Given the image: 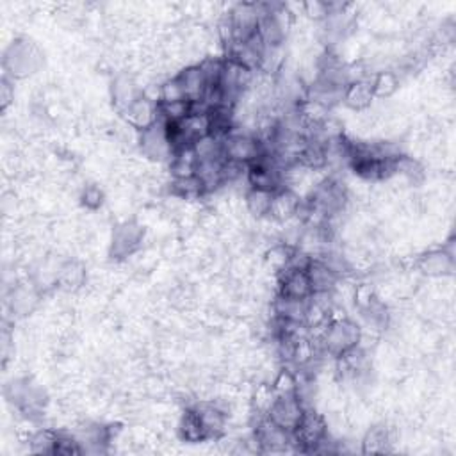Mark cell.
I'll return each instance as SVG.
<instances>
[{"instance_id": "cell-12", "label": "cell", "mask_w": 456, "mask_h": 456, "mask_svg": "<svg viewBox=\"0 0 456 456\" xmlns=\"http://www.w3.org/2000/svg\"><path fill=\"white\" fill-rule=\"evenodd\" d=\"M373 97L374 94H373V87H371V82H367V80L362 79L346 86L342 102H346V104L353 109H364L371 104V98Z\"/></svg>"}, {"instance_id": "cell-9", "label": "cell", "mask_w": 456, "mask_h": 456, "mask_svg": "<svg viewBox=\"0 0 456 456\" xmlns=\"http://www.w3.org/2000/svg\"><path fill=\"white\" fill-rule=\"evenodd\" d=\"M125 112H127V120L131 121L134 127H138L139 131H145V129L152 127V125L159 120L157 105L152 104L150 100H146V98H138Z\"/></svg>"}, {"instance_id": "cell-18", "label": "cell", "mask_w": 456, "mask_h": 456, "mask_svg": "<svg viewBox=\"0 0 456 456\" xmlns=\"http://www.w3.org/2000/svg\"><path fill=\"white\" fill-rule=\"evenodd\" d=\"M371 87H373L374 97H389L398 87V79L394 77V73L381 72L374 77V80L371 82Z\"/></svg>"}, {"instance_id": "cell-4", "label": "cell", "mask_w": 456, "mask_h": 456, "mask_svg": "<svg viewBox=\"0 0 456 456\" xmlns=\"http://www.w3.org/2000/svg\"><path fill=\"white\" fill-rule=\"evenodd\" d=\"M278 294L287 298H294V300H308L312 294V287L310 282H308L307 271L283 268L282 276H280Z\"/></svg>"}, {"instance_id": "cell-7", "label": "cell", "mask_w": 456, "mask_h": 456, "mask_svg": "<svg viewBox=\"0 0 456 456\" xmlns=\"http://www.w3.org/2000/svg\"><path fill=\"white\" fill-rule=\"evenodd\" d=\"M300 198L289 189H280L273 192L271 209L268 216L275 221H289L291 217H296L298 207H300Z\"/></svg>"}, {"instance_id": "cell-23", "label": "cell", "mask_w": 456, "mask_h": 456, "mask_svg": "<svg viewBox=\"0 0 456 456\" xmlns=\"http://www.w3.org/2000/svg\"><path fill=\"white\" fill-rule=\"evenodd\" d=\"M102 198H104V195H102L100 189L94 188V185H89V188H87L82 195L84 205L89 207V209H97V207H100Z\"/></svg>"}, {"instance_id": "cell-21", "label": "cell", "mask_w": 456, "mask_h": 456, "mask_svg": "<svg viewBox=\"0 0 456 456\" xmlns=\"http://www.w3.org/2000/svg\"><path fill=\"white\" fill-rule=\"evenodd\" d=\"M159 94H161L159 102H184L185 100L184 89H182V84L180 80H178V77L164 82L163 86H161Z\"/></svg>"}, {"instance_id": "cell-1", "label": "cell", "mask_w": 456, "mask_h": 456, "mask_svg": "<svg viewBox=\"0 0 456 456\" xmlns=\"http://www.w3.org/2000/svg\"><path fill=\"white\" fill-rule=\"evenodd\" d=\"M305 410L307 408H305L303 403L300 401V398H298L296 392H294V394L276 396L273 405L269 406L268 417L273 420V423L282 426L283 430L294 431L298 424H300Z\"/></svg>"}, {"instance_id": "cell-25", "label": "cell", "mask_w": 456, "mask_h": 456, "mask_svg": "<svg viewBox=\"0 0 456 456\" xmlns=\"http://www.w3.org/2000/svg\"><path fill=\"white\" fill-rule=\"evenodd\" d=\"M2 93H4V107H8L9 104V91H8V84H2Z\"/></svg>"}, {"instance_id": "cell-8", "label": "cell", "mask_w": 456, "mask_h": 456, "mask_svg": "<svg viewBox=\"0 0 456 456\" xmlns=\"http://www.w3.org/2000/svg\"><path fill=\"white\" fill-rule=\"evenodd\" d=\"M308 282H310L312 293H333L339 276L321 261L312 259L310 266L307 268Z\"/></svg>"}, {"instance_id": "cell-19", "label": "cell", "mask_w": 456, "mask_h": 456, "mask_svg": "<svg viewBox=\"0 0 456 456\" xmlns=\"http://www.w3.org/2000/svg\"><path fill=\"white\" fill-rule=\"evenodd\" d=\"M296 374L291 373V371L283 369L280 371L276 380L273 381V391H275L276 396H286V394H294L296 392Z\"/></svg>"}, {"instance_id": "cell-14", "label": "cell", "mask_w": 456, "mask_h": 456, "mask_svg": "<svg viewBox=\"0 0 456 456\" xmlns=\"http://www.w3.org/2000/svg\"><path fill=\"white\" fill-rule=\"evenodd\" d=\"M419 266L428 275H445V273H451L452 257L445 254V251H435V254H430L420 259Z\"/></svg>"}, {"instance_id": "cell-20", "label": "cell", "mask_w": 456, "mask_h": 456, "mask_svg": "<svg viewBox=\"0 0 456 456\" xmlns=\"http://www.w3.org/2000/svg\"><path fill=\"white\" fill-rule=\"evenodd\" d=\"M82 268H80L79 264H75V262H68V264L63 266L61 269H59V275H58V282H61L63 286L66 287H77L80 282H82Z\"/></svg>"}, {"instance_id": "cell-22", "label": "cell", "mask_w": 456, "mask_h": 456, "mask_svg": "<svg viewBox=\"0 0 456 456\" xmlns=\"http://www.w3.org/2000/svg\"><path fill=\"white\" fill-rule=\"evenodd\" d=\"M385 444H387V433L381 430H373L369 435H367L366 442H364V451L381 452L385 451Z\"/></svg>"}, {"instance_id": "cell-16", "label": "cell", "mask_w": 456, "mask_h": 456, "mask_svg": "<svg viewBox=\"0 0 456 456\" xmlns=\"http://www.w3.org/2000/svg\"><path fill=\"white\" fill-rule=\"evenodd\" d=\"M180 431L182 437L185 438L188 442H200L205 440V431H203L202 424H200L198 413H196L195 408L188 410L180 423Z\"/></svg>"}, {"instance_id": "cell-3", "label": "cell", "mask_w": 456, "mask_h": 456, "mask_svg": "<svg viewBox=\"0 0 456 456\" xmlns=\"http://www.w3.org/2000/svg\"><path fill=\"white\" fill-rule=\"evenodd\" d=\"M4 65L13 75H27L36 68V54L34 48L31 47L27 41H16L9 47L8 54H6Z\"/></svg>"}, {"instance_id": "cell-17", "label": "cell", "mask_w": 456, "mask_h": 456, "mask_svg": "<svg viewBox=\"0 0 456 456\" xmlns=\"http://www.w3.org/2000/svg\"><path fill=\"white\" fill-rule=\"evenodd\" d=\"M34 303H36V293H34V289L18 287V289L13 291V296H11L13 312H18L20 315H23L34 307Z\"/></svg>"}, {"instance_id": "cell-11", "label": "cell", "mask_w": 456, "mask_h": 456, "mask_svg": "<svg viewBox=\"0 0 456 456\" xmlns=\"http://www.w3.org/2000/svg\"><path fill=\"white\" fill-rule=\"evenodd\" d=\"M195 410L198 413L200 424H202L207 438L223 433L224 424H227V416H224L223 410L214 405H200Z\"/></svg>"}, {"instance_id": "cell-24", "label": "cell", "mask_w": 456, "mask_h": 456, "mask_svg": "<svg viewBox=\"0 0 456 456\" xmlns=\"http://www.w3.org/2000/svg\"><path fill=\"white\" fill-rule=\"evenodd\" d=\"M303 8L310 18L325 20L326 16H328V4H326V2H308Z\"/></svg>"}, {"instance_id": "cell-15", "label": "cell", "mask_w": 456, "mask_h": 456, "mask_svg": "<svg viewBox=\"0 0 456 456\" xmlns=\"http://www.w3.org/2000/svg\"><path fill=\"white\" fill-rule=\"evenodd\" d=\"M273 202V192L264 191V189L251 188L246 195V207L254 216L264 217L269 214Z\"/></svg>"}, {"instance_id": "cell-5", "label": "cell", "mask_w": 456, "mask_h": 456, "mask_svg": "<svg viewBox=\"0 0 456 456\" xmlns=\"http://www.w3.org/2000/svg\"><path fill=\"white\" fill-rule=\"evenodd\" d=\"M177 77L182 84V89H184L185 100L191 102V104L202 100V97L205 94L207 87H209V80H207L202 66L200 65L191 66V68L184 70L182 73H178Z\"/></svg>"}, {"instance_id": "cell-6", "label": "cell", "mask_w": 456, "mask_h": 456, "mask_svg": "<svg viewBox=\"0 0 456 456\" xmlns=\"http://www.w3.org/2000/svg\"><path fill=\"white\" fill-rule=\"evenodd\" d=\"M139 241H141V230L138 224H121L116 228L114 237H112V254L116 257H127L139 246Z\"/></svg>"}, {"instance_id": "cell-2", "label": "cell", "mask_w": 456, "mask_h": 456, "mask_svg": "<svg viewBox=\"0 0 456 456\" xmlns=\"http://www.w3.org/2000/svg\"><path fill=\"white\" fill-rule=\"evenodd\" d=\"M294 442H300L305 449L315 451L319 442L322 438H326V423L319 413L308 412L305 410L303 417H301L300 424L296 426V430L293 431Z\"/></svg>"}, {"instance_id": "cell-10", "label": "cell", "mask_w": 456, "mask_h": 456, "mask_svg": "<svg viewBox=\"0 0 456 456\" xmlns=\"http://www.w3.org/2000/svg\"><path fill=\"white\" fill-rule=\"evenodd\" d=\"M308 300H294L278 294L275 300V317L283 319L287 322H298L305 325V315H307Z\"/></svg>"}, {"instance_id": "cell-13", "label": "cell", "mask_w": 456, "mask_h": 456, "mask_svg": "<svg viewBox=\"0 0 456 456\" xmlns=\"http://www.w3.org/2000/svg\"><path fill=\"white\" fill-rule=\"evenodd\" d=\"M112 97H114V102H116L118 107L127 111L138 100L139 94L138 89H136V84L129 77H118L116 82H114V87H112Z\"/></svg>"}]
</instances>
